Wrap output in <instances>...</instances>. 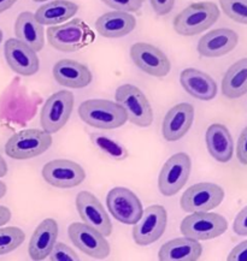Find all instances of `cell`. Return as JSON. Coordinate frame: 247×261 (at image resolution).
Listing matches in <instances>:
<instances>
[{
	"mask_svg": "<svg viewBox=\"0 0 247 261\" xmlns=\"http://www.w3.org/2000/svg\"><path fill=\"white\" fill-rule=\"evenodd\" d=\"M68 233L75 247L93 259H105L110 255V244L105 236L98 230L93 229L85 223H72Z\"/></svg>",
	"mask_w": 247,
	"mask_h": 261,
	"instance_id": "cell-11",
	"label": "cell"
},
{
	"mask_svg": "<svg viewBox=\"0 0 247 261\" xmlns=\"http://www.w3.org/2000/svg\"><path fill=\"white\" fill-rule=\"evenodd\" d=\"M219 18L215 3L202 2L187 6L174 19V29L180 35L193 36L208 30Z\"/></svg>",
	"mask_w": 247,
	"mask_h": 261,
	"instance_id": "cell-2",
	"label": "cell"
},
{
	"mask_svg": "<svg viewBox=\"0 0 247 261\" xmlns=\"http://www.w3.org/2000/svg\"><path fill=\"white\" fill-rule=\"evenodd\" d=\"M136 27V19L130 12H106L95 21V30L108 39H118L130 34Z\"/></svg>",
	"mask_w": 247,
	"mask_h": 261,
	"instance_id": "cell-20",
	"label": "cell"
},
{
	"mask_svg": "<svg viewBox=\"0 0 247 261\" xmlns=\"http://www.w3.org/2000/svg\"><path fill=\"white\" fill-rule=\"evenodd\" d=\"M58 237V224L55 219H45L36 226L29 241L28 252L33 260L40 261L48 257Z\"/></svg>",
	"mask_w": 247,
	"mask_h": 261,
	"instance_id": "cell-21",
	"label": "cell"
},
{
	"mask_svg": "<svg viewBox=\"0 0 247 261\" xmlns=\"http://www.w3.org/2000/svg\"><path fill=\"white\" fill-rule=\"evenodd\" d=\"M206 146L210 155L219 163H228L233 156L234 143L229 130L223 124H212L206 130Z\"/></svg>",
	"mask_w": 247,
	"mask_h": 261,
	"instance_id": "cell-24",
	"label": "cell"
},
{
	"mask_svg": "<svg viewBox=\"0 0 247 261\" xmlns=\"http://www.w3.org/2000/svg\"><path fill=\"white\" fill-rule=\"evenodd\" d=\"M91 141L96 148H99L105 154H108L110 158L115 160H125L128 156V152L125 147L118 145L110 137L102 135V134H92Z\"/></svg>",
	"mask_w": 247,
	"mask_h": 261,
	"instance_id": "cell-28",
	"label": "cell"
},
{
	"mask_svg": "<svg viewBox=\"0 0 247 261\" xmlns=\"http://www.w3.org/2000/svg\"><path fill=\"white\" fill-rule=\"evenodd\" d=\"M79 6L69 0H53L40 6L34 13L36 21L42 25H56L74 17Z\"/></svg>",
	"mask_w": 247,
	"mask_h": 261,
	"instance_id": "cell-26",
	"label": "cell"
},
{
	"mask_svg": "<svg viewBox=\"0 0 247 261\" xmlns=\"http://www.w3.org/2000/svg\"><path fill=\"white\" fill-rule=\"evenodd\" d=\"M228 261H247V241L239 243L227 256Z\"/></svg>",
	"mask_w": 247,
	"mask_h": 261,
	"instance_id": "cell-36",
	"label": "cell"
},
{
	"mask_svg": "<svg viewBox=\"0 0 247 261\" xmlns=\"http://www.w3.org/2000/svg\"><path fill=\"white\" fill-rule=\"evenodd\" d=\"M102 2L116 11L136 12L141 9L143 0H102Z\"/></svg>",
	"mask_w": 247,
	"mask_h": 261,
	"instance_id": "cell-32",
	"label": "cell"
},
{
	"mask_svg": "<svg viewBox=\"0 0 247 261\" xmlns=\"http://www.w3.org/2000/svg\"><path fill=\"white\" fill-rule=\"evenodd\" d=\"M2 41H3V32L0 30V43H2Z\"/></svg>",
	"mask_w": 247,
	"mask_h": 261,
	"instance_id": "cell-41",
	"label": "cell"
},
{
	"mask_svg": "<svg viewBox=\"0 0 247 261\" xmlns=\"http://www.w3.org/2000/svg\"><path fill=\"white\" fill-rule=\"evenodd\" d=\"M56 82L66 88L81 89L92 82V72L86 65L71 59H62L53 66Z\"/></svg>",
	"mask_w": 247,
	"mask_h": 261,
	"instance_id": "cell-19",
	"label": "cell"
},
{
	"mask_svg": "<svg viewBox=\"0 0 247 261\" xmlns=\"http://www.w3.org/2000/svg\"><path fill=\"white\" fill-rule=\"evenodd\" d=\"M76 208L82 222L98 230L105 237L112 233V223L102 203L89 192H80L76 196Z\"/></svg>",
	"mask_w": 247,
	"mask_h": 261,
	"instance_id": "cell-15",
	"label": "cell"
},
{
	"mask_svg": "<svg viewBox=\"0 0 247 261\" xmlns=\"http://www.w3.org/2000/svg\"><path fill=\"white\" fill-rule=\"evenodd\" d=\"M150 3L157 15L165 16L174 9L175 0H150Z\"/></svg>",
	"mask_w": 247,
	"mask_h": 261,
	"instance_id": "cell-35",
	"label": "cell"
},
{
	"mask_svg": "<svg viewBox=\"0 0 247 261\" xmlns=\"http://www.w3.org/2000/svg\"><path fill=\"white\" fill-rule=\"evenodd\" d=\"M130 58L140 70L155 77H164L171 69L168 57L151 43H134L130 47Z\"/></svg>",
	"mask_w": 247,
	"mask_h": 261,
	"instance_id": "cell-13",
	"label": "cell"
},
{
	"mask_svg": "<svg viewBox=\"0 0 247 261\" xmlns=\"http://www.w3.org/2000/svg\"><path fill=\"white\" fill-rule=\"evenodd\" d=\"M106 206L112 217L127 225H135L142 216V203L132 190L123 187L111 189L106 196Z\"/></svg>",
	"mask_w": 247,
	"mask_h": 261,
	"instance_id": "cell-10",
	"label": "cell"
},
{
	"mask_svg": "<svg viewBox=\"0 0 247 261\" xmlns=\"http://www.w3.org/2000/svg\"><path fill=\"white\" fill-rule=\"evenodd\" d=\"M233 230L236 235L247 236V206L240 211L234 220Z\"/></svg>",
	"mask_w": 247,
	"mask_h": 261,
	"instance_id": "cell-33",
	"label": "cell"
},
{
	"mask_svg": "<svg viewBox=\"0 0 247 261\" xmlns=\"http://www.w3.org/2000/svg\"><path fill=\"white\" fill-rule=\"evenodd\" d=\"M222 93L228 99H239L247 93V58L240 59L227 70Z\"/></svg>",
	"mask_w": 247,
	"mask_h": 261,
	"instance_id": "cell-27",
	"label": "cell"
},
{
	"mask_svg": "<svg viewBox=\"0 0 247 261\" xmlns=\"http://www.w3.org/2000/svg\"><path fill=\"white\" fill-rule=\"evenodd\" d=\"M116 102L123 107L133 124L146 128L153 122V111L147 98L138 87L133 85L119 86L116 90Z\"/></svg>",
	"mask_w": 247,
	"mask_h": 261,
	"instance_id": "cell-6",
	"label": "cell"
},
{
	"mask_svg": "<svg viewBox=\"0 0 247 261\" xmlns=\"http://www.w3.org/2000/svg\"><path fill=\"white\" fill-rule=\"evenodd\" d=\"M72 109L74 94L71 92L59 90L52 94L46 100L40 115L42 129L50 134L58 133L68 123Z\"/></svg>",
	"mask_w": 247,
	"mask_h": 261,
	"instance_id": "cell-8",
	"label": "cell"
},
{
	"mask_svg": "<svg viewBox=\"0 0 247 261\" xmlns=\"http://www.w3.org/2000/svg\"><path fill=\"white\" fill-rule=\"evenodd\" d=\"M36 3H43V2H47V0H34Z\"/></svg>",
	"mask_w": 247,
	"mask_h": 261,
	"instance_id": "cell-42",
	"label": "cell"
},
{
	"mask_svg": "<svg viewBox=\"0 0 247 261\" xmlns=\"http://www.w3.org/2000/svg\"><path fill=\"white\" fill-rule=\"evenodd\" d=\"M193 119L194 107L191 103L182 102L171 107L163 120V137L166 141H179L191 129Z\"/></svg>",
	"mask_w": 247,
	"mask_h": 261,
	"instance_id": "cell-18",
	"label": "cell"
},
{
	"mask_svg": "<svg viewBox=\"0 0 247 261\" xmlns=\"http://www.w3.org/2000/svg\"><path fill=\"white\" fill-rule=\"evenodd\" d=\"M46 35L50 45L61 52L79 51L95 39L91 28L80 18L66 22L65 24L50 27Z\"/></svg>",
	"mask_w": 247,
	"mask_h": 261,
	"instance_id": "cell-3",
	"label": "cell"
},
{
	"mask_svg": "<svg viewBox=\"0 0 247 261\" xmlns=\"http://www.w3.org/2000/svg\"><path fill=\"white\" fill-rule=\"evenodd\" d=\"M42 177L48 184L61 189L78 187L86 178V172L78 163L66 159H56L46 164Z\"/></svg>",
	"mask_w": 247,
	"mask_h": 261,
	"instance_id": "cell-14",
	"label": "cell"
},
{
	"mask_svg": "<svg viewBox=\"0 0 247 261\" xmlns=\"http://www.w3.org/2000/svg\"><path fill=\"white\" fill-rule=\"evenodd\" d=\"M15 34L18 40L28 45L35 52L41 51L45 46L43 25L36 21L34 13L22 12L16 19Z\"/></svg>",
	"mask_w": 247,
	"mask_h": 261,
	"instance_id": "cell-25",
	"label": "cell"
},
{
	"mask_svg": "<svg viewBox=\"0 0 247 261\" xmlns=\"http://www.w3.org/2000/svg\"><path fill=\"white\" fill-rule=\"evenodd\" d=\"M191 169V158L186 153H176L170 156L159 172L158 188L162 195H176L188 180Z\"/></svg>",
	"mask_w": 247,
	"mask_h": 261,
	"instance_id": "cell-7",
	"label": "cell"
},
{
	"mask_svg": "<svg viewBox=\"0 0 247 261\" xmlns=\"http://www.w3.org/2000/svg\"><path fill=\"white\" fill-rule=\"evenodd\" d=\"M6 190H8V188H6V184L3 182V180H0V199L5 196Z\"/></svg>",
	"mask_w": 247,
	"mask_h": 261,
	"instance_id": "cell-40",
	"label": "cell"
},
{
	"mask_svg": "<svg viewBox=\"0 0 247 261\" xmlns=\"http://www.w3.org/2000/svg\"><path fill=\"white\" fill-rule=\"evenodd\" d=\"M225 190L215 183H196L183 193L180 206L185 212H209L221 205Z\"/></svg>",
	"mask_w": 247,
	"mask_h": 261,
	"instance_id": "cell-9",
	"label": "cell"
},
{
	"mask_svg": "<svg viewBox=\"0 0 247 261\" xmlns=\"http://www.w3.org/2000/svg\"><path fill=\"white\" fill-rule=\"evenodd\" d=\"M79 116L86 124L104 130L117 129L128 120L126 111L118 102L103 99L86 100L79 107Z\"/></svg>",
	"mask_w": 247,
	"mask_h": 261,
	"instance_id": "cell-1",
	"label": "cell"
},
{
	"mask_svg": "<svg viewBox=\"0 0 247 261\" xmlns=\"http://www.w3.org/2000/svg\"><path fill=\"white\" fill-rule=\"evenodd\" d=\"M168 223V213L163 206H150L133 229V239L139 246H149L161 239Z\"/></svg>",
	"mask_w": 247,
	"mask_h": 261,
	"instance_id": "cell-12",
	"label": "cell"
},
{
	"mask_svg": "<svg viewBox=\"0 0 247 261\" xmlns=\"http://www.w3.org/2000/svg\"><path fill=\"white\" fill-rule=\"evenodd\" d=\"M203 247L199 241L189 237H180L163 244L159 249L161 261H195L202 256Z\"/></svg>",
	"mask_w": 247,
	"mask_h": 261,
	"instance_id": "cell-23",
	"label": "cell"
},
{
	"mask_svg": "<svg viewBox=\"0 0 247 261\" xmlns=\"http://www.w3.org/2000/svg\"><path fill=\"white\" fill-rule=\"evenodd\" d=\"M239 36L234 30L228 28H219L209 32L198 42L199 55L208 58H217L228 55L236 47Z\"/></svg>",
	"mask_w": 247,
	"mask_h": 261,
	"instance_id": "cell-17",
	"label": "cell"
},
{
	"mask_svg": "<svg viewBox=\"0 0 247 261\" xmlns=\"http://www.w3.org/2000/svg\"><path fill=\"white\" fill-rule=\"evenodd\" d=\"M228 229V222L221 214L193 212L182 220L181 233L196 241H208L223 235Z\"/></svg>",
	"mask_w": 247,
	"mask_h": 261,
	"instance_id": "cell-5",
	"label": "cell"
},
{
	"mask_svg": "<svg viewBox=\"0 0 247 261\" xmlns=\"http://www.w3.org/2000/svg\"><path fill=\"white\" fill-rule=\"evenodd\" d=\"M4 55L12 71L22 76H33L39 71V57L34 49L18 39H9L5 42Z\"/></svg>",
	"mask_w": 247,
	"mask_h": 261,
	"instance_id": "cell-16",
	"label": "cell"
},
{
	"mask_svg": "<svg viewBox=\"0 0 247 261\" xmlns=\"http://www.w3.org/2000/svg\"><path fill=\"white\" fill-rule=\"evenodd\" d=\"M236 155L242 165H247V126L240 134L238 147H236Z\"/></svg>",
	"mask_w": 247,
	"mask_h": 261,
	"instance_id": "cell-34",
	"label": "cell"
},
{
	"mask_svg": "<svg viewBox=\"0 0 247 261\" xmlns=\"http://www.w3.org/2000/svg\"><path fill=\"white\" fill-rule=\"evenodd\" d=\"M52 145L51 134L45 130L27 129L16 133L8 140L5 153L16 160L35 158L45 153Z\"/></svg>",
	"mask_w": 247,
	"mask_h": 261,
	"instance_id": "cell-4",
	"label": "cell"
},
{
	"mask_svg": "<svg viewBox=\"0 0 247 261\" xmlns=\"http://www.w3.org/2000/svg\"><path fill=\"white\" fill-rule=\"evenodd\" d=\"M8 173V164H6L5 159L0 155V178L4 177Z\"/></svg>",
	"mask_w": 247,
	"mask_h": 261,
	"instance_id": "cell-39",
	"label": "cell"
},
{
	"mask_svg": "<svg viewBox=\"0 0 247 261\" xmlns=\"http://www.w3.org/2000/svg\"><path fill=\"white\" fill-rule=\"evenodd\" d=\"M11 220V211L8 207L0 206V226H4Z\"/></svg>",
	"mask_w": 247,
	"mask_h": 261,
	"instance_id": "cell-37",
	"label": "cell"
},
{
	"mask_svg": "<svg viewBox=\"0 0 247 261\" xmlns=\"http://www.w3.org/2000/svg\"><path fill=\"white\" fill-rule=\"evenodd\" d=\"M16 2H17V0H0V13H3L6 11V10L12 8V5L15 4Z\"/></svg>",
	"mask_w": 247,
	"mask_h": 261,
	"instance_id": "cell-38",
	"label": "cell"
},
{
	"mask_svg": "<svg viewBox=\"0 0 247 261\" xmlns=\"http://www.w3.org/2000/svg\"><path fill=\"white\" fill-rule=\"evenodd\" d=\"M48 259L51 261H78L80 257L75 250L70 248L69 246L62 242H56L50 253Z\"/></svg>",
	"mask_w": 247,
	"mask_h": 261,
	"instance_id": "cell-31",
	"label": "cell"
},
{
	"mask_svg": "<svg viewBox=\"0 0 247 261\" xmlns=\"http://www.w3.org/2000/svg\"><path fill=\"white\" fill-rule=\"evenodd\" d=\"M24 240V232L19 227H0V255L17 249Z\"/></svg>",
	"mask_w": 247,
	"mask_h": 261,
	"instance_id": "cell-29",
	"label": "cell"
},
{
	"mask_svg": "<svg viewBox=\"0 0 247 261\" xmlns=\"http://www.w3.org/2000/svg\"><path fill=\"white\" fill-rule=\"evenodd\" d=\"M219 5L230 19L247 25V0H219Z\"/></svg>",
	"mask_w": 247,
	"mask_h": 261,
	"instance_id": "cell-30",
	"label": "cell"
},
{
	"mask_svg": "<svg viewBox=\"0 0 247 261\" xmlns=\"http://www.w3.org/2000/svg\"><path fill=\"white\" fill-rule=\"evenodd\" d=\"M180 82L183 89L195 99L208 101L217 95L215 80L200 70L193 68L185 69L180 75Z\"/></svg>",
	"mask_w": 247,
	"mask_h": 261,
	"instance_id": "cell-22",
	"label": "cell"
}]
</instances>
